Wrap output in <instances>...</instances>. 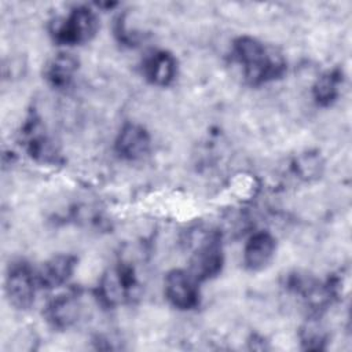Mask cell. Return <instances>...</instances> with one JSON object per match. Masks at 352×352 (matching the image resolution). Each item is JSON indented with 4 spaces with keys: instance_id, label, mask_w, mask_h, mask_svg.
Listing matches in <instances>:
<instances>
[{
    "instance_id": "obj_5",
    "label": "cell",
    "mask_w": 352,
    "mask_h": 352,
    "mask_svg": "<svg viewBox=\"0 0 352 352\" xmlns=\"http://www.w3.org/2000/svg\"><path fill=\"white\" fill-rule=\"evenodd\" d=\"M221 248L214 238H209L198 246L190 260V274L195 280L208 279L221 268Z\"/></svg>"
},
{
    "instance_id": "obj_4",
    "label": "cell",
    "mask_w": 352,
    "mask_h": 352,
    "mask_svg": "<svg viewBox=\"0 0 352 352\" xmlns=\"http://www.w3.org/2000/svg\"><path fill=\"white\" fill-rule=\"evenodd\" d=\"M165 296L180 309H190L198 302L195 279L182 270L170 271L165 278Z\"/></svg>"
},
{
    "instance_id": "obj_7",
    "label": "cell",
    "mask_w": 352,
    "mask_h": 352,
    "mask_svg": "<svg viewBox=\"0 0 352 352\" xmlns=\"http://www.w3.org/2000/svg\"><path fill=\"white\" fill-rule=\"evenodd\" d=\"M117 151L126 160H139L144 157L150 148V136L139 125H125L116 143Z\"/></svg>"
},
{
    "instance_id": "obj_3",
    "label": "cell",
    "mask_w": 352,
    "mask_h": 352,
    "mask_svg": "<svg viewBox=\"0 0 352 352\" xmlns=\"http://www.w3.org/2000/svg\"><path fill=\"white\" fill-rule=\"evenodd\" d=\"M36 283V275L32 274L28 265H12L6 278V293L10 302L19 309L29 308L34 301Z\"/></svg>"
},
{
    "instance_id": "obj_6",
    "label": "cell",
    "mask_w": 352,
    "mask_h": 352,
    "mask_svg": "<svg viewBox=\"0 0 352 352\" xmlns=\"http://www.w3.org/2000/svg\"><path fill=\"white\" fill-rule=\"evenodd\" d=\"M135 279L129 270L113 268L109 270L99 285V296L107 305L121 304L131 297Z\"/></svg>"
},
{
    "instance_id": "obj_14",
    "label": "cell",
    "mask_w": 352,
    "mask_h": 352,
    "mask_svg": "<svg viewBox=\"0 0 352 352\" xmlns=\"http://www.w3.org/2000/svg\"><path fill=\"white\" fill-rule=\"evenodd\" d=\"M301 340H302V344H305V346L308 349H319L324 340V336H323V331L319 327V324L315 322H311L302 329Z\"/></svg>"
},
{
    "instance_id": "obj_2",
    "label": "cell",
    "mask_w": 352,
    "mask_h": 352,
    "mask_svg": "<svg viewBox=\"0 0 352 352\" xmlns=\"http://www.w3.org/2000/svg\"><path fill=\"white\" fill-rule=\"evenodd\" d=\"M96 26L98 22L95 14L85 7H80L58 23L55 28V37L65 44H80L95 34Z\"/></svg>"
},
{
    "instance_id": "obj_10",
    "label": "cell",
    "mask_w": 352,
    "mask_h": 352,
    "mask_svg": "<svg viewBox=\"0 0 352 352\" xmlns=\"http://www.w3.org/2000/svg\"><path fill=\"white\" fill-rule=\"evenodd\" d=\"M146 77L157 85L169 84L176 73V62L172 55L164 51H158L146 58L143 65Z\"/></svg>"
},
{
    "instance_id": "obj_8",
    "label": "cell",
    "mask_w": 352,
    "mask_h": 352,
    "mask_svg": "<svg viewBox=\"0 0 352 352\" xmlns=\"http://www.w3.org/2000/svg\"><path fill=\"white\" fill-rule=\"evenodd\" d=\"M275 253V239L268 232H257L248 241L243 252V261L250 270L265 267Z\"/></svg>"
},
{
    "instance_id": "obj_11",
    "label": "cell",
    "mask_w": 352,
    "mask_h": 352,
    "mask_svg": "<svg viewBox=\"0 0 352 352\" xmlns=\"http://www.w3.org/2000/svg\"><path fill=\"white\" fill-rule=\"evenodd\" d=\"M80 315V304L74 296H59L48 307V318L56 327H69Z\"/></svg>"
},
{
    "instance_id": "obj_13",
    "label": "cell",
    "mask_w": 352,
    "mask_h": 352,
    "mask_svg": "<svg viewBox=\"0 0 352 352\" xmlns=\"http://www.w3.org/2000/svg\"><path fill=\"white\" fill-rule=\"evenodd\" d=\"M315 98L320 103L331 102L337 95V80L333 74H326L320 77V80L315 85Z\"/></svg>"
},
{
    "instance_id": "obj_9",
    "label": "cell",
    "mask_w": 352,
    "mask_h": 352,
    "mask_svg": "<svg viewBox=\"0 0 352 352\" xmlns=\"http://www.w3.org/2000/svg\"><path fill=\"white\" fill-rule=\"evenodd\" d=\"M74 268V258L70 256H56L44 263L36 275L37 283L43 287H56L65 283Z\"/></svg>"
},
{
    "instance_id": "obj_1",
    "label": "cell",
    "mask_w": 352,
    "mask_h": 352,
    "mask_svg": "<svg viewBox=\"0 0 352 352\" xmlns=\"http://www.w3.org/2000/svg\"><path fill=\"white\" fill-rule=\"evenodd\" d=\"M235 56L245 70V76L252 82H260L275 77L282 63L271 55L265 47L252 37H241L235 41Z\"/></svg>"
},
{
    "instance_id": "obj_12",
    "label": "cell",
    "mask_w": 352,
    "mask_h": 352,
    "mask_svg": "<svg viewBox=\"0 0 352 352\" xmlns=\"http://www.w3.org/2000/svg\"><path fill=\"white\" fill-rule=\"evenodd\" d=\"M77 70V60L70 54H58L50 60L45 69V77L54 87L67 85Z\"/></svg>"
}]
</instances>
